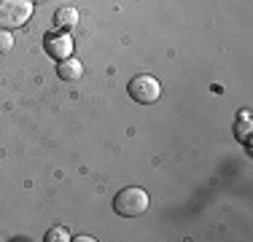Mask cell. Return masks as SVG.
Wrapping results in <instances>:
<instances>
[{"instance_id":"1","label":"cell","mask_w":253,"mask_h":242,"mask_svg":"<svg viewBox=\"0 0 253 242\" xmlns=\"http://www.w3.org/2000/svg\"><path fill=\"white\" fill-rule=\"evenodd\" d=\"M148 207H151V197L143 189H137V186L122 189L116 194V199H113V210L122 218H137V215L146 213Z\"/></svg>"},{"instance_id":"2","label":"cell","mask_w":253,"mask_h":242,"mask_svg":"<svg viewBox=\"0 0 253 242\" xmlns=\"http://www.w3.org/2000/svg\"><path fill=\"white\" fill-rule=\"evenodd\" d=\"M33 0H0V27L16 30L33 16Z\"/></svg>"},{"instance_id":"3","label":"cell","mask_w":253,"mask_h":242,"mask_svg":"<svg viewBox=\"0 0 253 242\" xmlns=\"http://www.w3.org/2000/svg\"><path fill=\"white\" fill-rule=\"evenodd\" d=\"M162 94V86L154 76H135L129 81V97L140 105H151V102L159 100Z\"/></svg>"},{"instance_id":"4","label":"cell","mask_w":253,"mask_h":242,"mask_svg":"<svg viewBox=\"0 0 253 242\" xmlns=\"http://www.w3.org/2000/svg\"><path fill=\"white\" fill-rule=\"evenodd\" d=\"M46 51L54 59H68L73 54V38L68 33H49L46 35Z\"/></svg>"},{"instance_id":"5","label":"cell","mask_w":253,"mask_h":242,"mask_svg":"<svg viewBox=\"0 0 253 242\" xmlns=\"http://www.w3.org/2000/svg\"><path fill=\"white\" fill-rule=\"evenodd\" d=\"M57 73L62 81H78V78L84 76V65L78 62L76 57H68V59H59L57 65Z\"/></svg>"},{"instance_id":"6","label":"cell","mask_w":253,"mask_h":242,"mask_svg":"<svg viewBox=\"0 0 253 242\" xmlns=\"http://www.w3.org/2000/svg\"><path fill=\"white\" fill-rule=\"evenodd\" d=\"M54 22H57V27H76L78 24V8H73V5H62V8L54 14Z\"/></svg>"},{"instance_id":"7","label":"cell","mask_w":253,"mask_h":242,"mask_svg":"<svg viewBox=\"0 0 253 242\" xmlns=\"http://www.w3.org/2000/svg\"><path fill=\"white\" fill-rule=\"evenodd\" d=\"M234 135H237L240 140L248 143V135H251V116H248V113H243V116L234 121Z\"/></svg>"},{"instance_id":"8","label":"cell","mask_w":253,"mask_h":242,"mask_svg":"<svg viewBox=\"0 0 253 242\" xmlns=\"http://www.w3.org/2000/svg\"><path fill=\"white\" fill-rule=\"evenodd\" d=\"M70 240V232L65 226H51L49 234H46V242H68Z\"/></svg>"},{"instance_id":"9","label":"cell","mask_w":253,"mask_h":242,"mask_svg":"<svg viewBox=\"0 0 253 242\" xmlns=\"http://www.w3.org/2000/svg\"><path fill=\"white\" fill-rule=\"evenodd\" d=\"M11 48H14V35H11V30L0 27V54H8Z\"/></svg>"},{"instance_id":"10","label":"cell","mask_w":253,"mask_h":242,"mask_svg":"<svg viewBox=\"0 0 253 242\" xmlns=\"http://www.w3.org/2000/svg\"><path fill=\"white\" fill-rule=\"evenodd\" d=\"M33 3H41V0H33Z\"/></svg>"}]
</instances>
